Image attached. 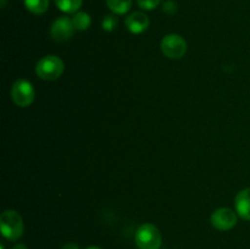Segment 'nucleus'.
<instances>
[{
	"label": "nucleus",
	"instance_id": "obj_11",
	"mask_svg": "<svg viewBox=\"0 0 250 249\" xmlns=\"http://www.w3.org/2000/svg\"><path fill=\"white\" fill-rule=\"evenodd\" d=\"M71 20H72L73 26L77 31H85V29L89 28L90 23H92V19H90L89 15L83 11L76 12Z\"/></svg>",
	"mask_w": 250,
	"mask_h": 249
},
{
	"label": "nucleus",
	"instance_id": "obj_6",
	"mask_svg": "<svg viewBox=\"0 0 250 249\" xmlns=\"http://www.w3.org/2000/svg\"><path fill=\"white\" fill-rule=\"evenodd\" d=\"M211 225L220 231H229L237 225V214L229 208H220L210 217Z\"/></svg>",
	"mask_w": 250,
	"mask_h": 249
},
{
	"label": "nucleus",
	"instance_id": "obj_14",
	"mask_svg": "<svg viewBox=\"0 0 250 249\" xmlns=\"http://www.w3.org/2000/svg\"><path fill=\"white\" fill-rule=\"evenodd\" d=\"M102 26L104 31L106 32L114 31L117 26V19L114 16V15H106V16L103 19Z\"/></svg>",
	"mask_w": 250,
	"mask_h": 249
},
{
	"label": "nucleus",
	"instance_id": "obj_7",
	"mask_svg": "<svg viewBox=\"0 0 250 249\" xmlns=\"http://www.w3.org/2000/svg\"><path fill=\"white\" fill-rule=\"evenodd\" d=\"M75 26L72 23V20L68 17H59L54 21L50 28V36L55 42H66L71 39L75 34Z\"/></svg>",
	"mask_w": 250,
	"mask_h": 249
},
{
	"label": "nucleus",
	"instance_id": "obj_1",
	"mask_svg": "<svg viewBox=\"0 0 250 249\" xmlns=\"http://www.w3.org/2000/svg\"><path fill=\"white\" fill-rule=\"evenodd\" d=\"M0 229L1 234L11 242H16L24 232L23 220L16 210H5L0 215Z\"/></svg>",
	"mask_w": 250,
	"mask_h": 249
},
{
	"label": "nucleus",
	"instance_id": "obj_8",
	"mask_svg": "<svg viewBox=\"0 0 250 249\" xmlns=\"http://www.w3.org/2000/svg\"><path fill=\"white\" fill-rule=\"evenodd\" d=\"M126 27L131 33L141 34L149 27V19L144 12H132L126 19Z\"/></svg>",
	"mask_w": 250,
	"mask_h": 249
},
{
	"label": "nucleus",
	"instance_id": "obj_19",
	"mask_svg": "<svg viewBox=\"0 0 250 249\" xmlns=\"http://www.w3.org/2000/svg\"><path fill=\"white\" fill-rule=\"evenodd\" d=\"M85 249H102V248H100V247H95V246H90V247H88V248H85Z\"/></svg>",
	"mask_w": 250,
	"mask_h": 249
},
{
	"label": "nucleus",
	"instance_id": "obj_12",
	"mask_svg": "<svg viewBox=\"0 0 250 249\" xmlns=\"http://www.w3.org/2000/svg\"><path fill=\"white\" fill-rule=\"evenodd\" d=\"M106 5L114 14L124 15L131 9L132 0H106Z\"/></svg>",
	"mask_w": 250,
	"mask_h": 249
},
{
	"label": "nucleus",
	"instance_id": "obj_9",
	"mask_svg": "<svg viewBox=\"0 0 250 249\" xmlns=\"http://www.w3.org/2000/svg\"><path fill=\"white\" fill-rule=\"evenodd\" d=\"M236 212L243 220L250 221V188L241 190L234 199Z\"/></svg>",
	"mask_w": 250,
	"mask_h": 249
},
{
	"label": "nucleus",
	"instance_id": "obj_15",
	"mask_svg": "<svg viewBox=\"0 0 250 249\" xmlns=\"http://www.w3.org/2000/svg\"><path fill=\"white\" fill-rule=\"evenodd\" d=\"M161 0H137V4L143 10H154Z\"/></svg>",
	"mask_w": 250,
	"mask_h": 249
},
{
	"label": "nucleus",
	"instance_id": "obj_16",
	"mask_svg": "<svg viewBox=\"0 0 250 249\" xmlns=\"http://www.w3.org/2000/svg\"><path fill=\"white\" fill-rule=\"evenodd\" d=\"M176 10H177V6H176L175 2L171 1V0H168V1H166L165 4H164V11L167 12V14H173Z\"/></svg>",
	"mask_w": 250,
	"mask_h": 249
},
{
	"label": "nucleus",
	"instance_id": "obj_3",
	"mask_svg": "<svg viewBox=\"0 0 250 249\" xmlns=\"http://www.w3.org/2000/svg\"><path fill=\"white\" fill-rule=\"evenodd\" d=\"M65 66L62 60L56 55H46L37 62L36 73L44 81H55L61 77Z\"/></svg>",
	"mask_w": 250,
	"mask_h": 249
},
{
	"label": "nucleus",
	"instance_id": "obj_10",
	"mask_svg": "<svg viewBox=\"0 0 250 249\" xmlns=\"http://www.w3.org/2000/svg\"><path fill=\"white\" fill-rule=\"evenodd\" d=\"M60 11L66 14H76L82 6L83 0H54Z\"/></svg>",
	"mask_w": 250,
	"mask_h": 249
},
{
	"label": "nucleus",
	"instance_id": "obj_5",
	"mask_svg": "<svg viewBox=\"0 0 250 249\" xmlns=\"http://www.w3.org/2000/svg\"><path fill=\"white\" fill-rule=\"evenodd\" d=\"M161 51L166 58L177 60L187 51V42L178 34H168L161 41Z\"/></svg>",
	"mask_w": 250,
	"mask_h": 249
},
{
	"label": "nucleus",
	"instance_id": "obj_4",
	"mask_svg": "<svg viewBox=\"0 0 250 249\" xmlns=\"http://www.w3.org/2000/svg\"><path fill=\"white\" fill-rule=\"evenodd\" d=\"M11 98L17 106H29L36 98V90H34L33 84L23 78L17 80L11 87Z\"/></svg>",
	"mask_w": 250,
	"mask_h": 249
},
{
	"label": "nucleus",
	"instance_id": "obj_13",
	"mask_svg": "<svg viewBox=\"0 0 250 249\" xmlns=\"http://www.w3.org/2000/svg\"><path fill=\"white\" fill-rule=\"evenodd\" d=\"M24 6L34 15H42L48 10L49 0H24Z\"/></svg>",
	"mask_w": 250,
	"mask_h": 249
},
{
	"label": "nucleus",
	"instance_id": "obj_20",
	"mask_svg": "<svg viewBox=\"0 0 250 249\" xmlns=\"http://www.w3.org/2000/svg\"><path fill=\"white\" fill-rule=\"evenodd\" d=\"M0 249H5V248H4V246H2V244H1V246H0Z\"/></svg>",
	"mask_w": 250,
	"mask_h": 249
},
{
	"label": "nucleus",
	"instance_id": "obj_17",
	"mask_svg": "<svg viewBox=\"0 0 250 249\" xmlns=\"http://www.w3.org/2000/svg\"><path fill=\"white\" fill-rule=\"evenodd\" d=\"M61 249H80V246L75 242H67V243L63 244V247Z\"/></svg>",
	"mask_w": 250,
	"mask_h": 249
},
{
	"label": "nucleus",
	"instance_id": "obj_18",
	"mask_svg": "<svg viewBox=\"0 0 250 249\" xmlns=\"http://www.w3.org/2000/svg\"><path fill=\"white\" fill-rule=\"evenodd\" d=\"M12 249H28V248H27L23 243H19V244H16V246H15Z\"/></svg>",
	"mask_w": 250,
	"mask_h": 249
},
{
	"label": "nucleus",
	"instance_id": "obj_2",
	"mask_svg": "<svg viewBox=\"0 0 250 249\" xmlns=\"http://www.w3.org/2000/svg\"><path fill=\"white\" fill-rule=\"evenodd\" d=\"M134 242L138 249H160L163 238L155 225L143 224L137 229Z\"/></svg>",
	"mask_w": 250,
	"mask_h": 249
}]
</instances>
